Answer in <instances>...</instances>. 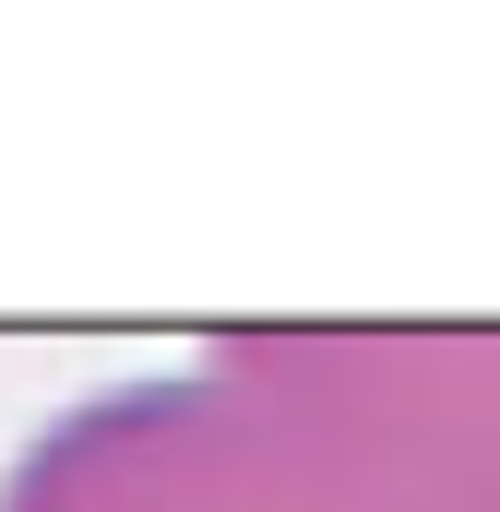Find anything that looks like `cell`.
<instances>
[{"instance_id":"1","label":"cell","mask_w":500,"mask_h":512,"mask_svg":"<svg viewBox=\"0 0 500 512\" xmlns=\"http://www.w3.org/2000/svg\"><path fill=\"white\" fill-rule=\"evenodd\" d=\"M0 512H429V501L322 405H298L239 334H215L191 370H155V382H120L48 417L12 453Z\"/></svg>"},{"instance_id":"2","label":"cell","mask_w":500,"mask_h":512,"mask_svg":"<svg viewBox=\"0 0 500 512\" xmlns=\"http://www.w3.org/2000/svg\"><path fill=\"white\" fill-rule=\"evenodd\" d=\"M239 346L429 512H500V322H250Z\"/></svg>"}]
</instances>
